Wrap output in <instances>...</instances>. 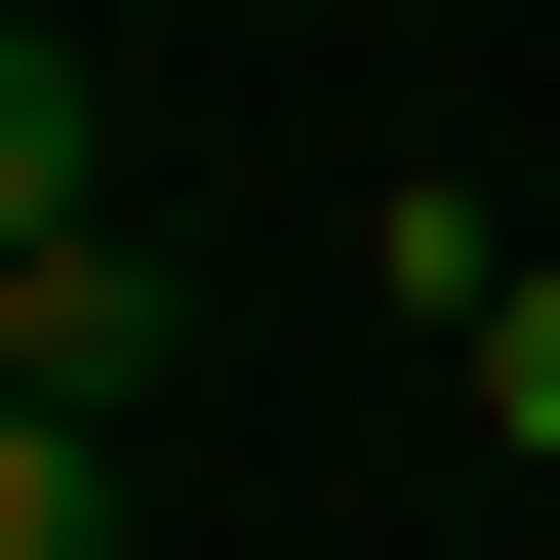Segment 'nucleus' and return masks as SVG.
<instances>
[{
  "instance_id": "1",
  "label": "nucleus",
  "mask_w": 560,
  "mask_h": 560,
  "mask_svg": "<svg viewBox=\"0 0 560 560\" xmlns=\"http://www.w3.org/2000/svg\"><path fill=\"white\" fill-rule=\"evenodd\" d=\"M0 400H40V441H161L200 400V241H40L0 280Z\"/></svg>"
},
{
  "instance_id": "2",
  "label": "nucleus",
  "mask_w": 560,
  "mask_h": 560,
  "mask_svg": "<svg viewBox=\"0 0 560 560\" xmlns=\"http://www.w3.org/2000/svg\"><path fill=\"white\" fill-rule=\"evenodd\" d=\"M40 241H120V81H81V40H0V280H40Z\"/></svg>"
},
{
  "instance_id": "3",
  "label": "nucleus",
  "mask_w": 560,
  "mask_h": 560,
  "mask_svg": "<svg viewBox=\"0 0 560 560\" xmlns=\"http://www.w3.org/2000/svg\"><path fill=\"white\" fill-rule=\"evenodd\" d=\"M441 361H480V441H521V480H560V241H521V280H480Z\"/></svg>"
},
{
  "instance_id": "4",
  "label": "nucleus",
  "mask_w": 560,
  "mask_h": 560,
  "mask_svg": "<svg viewBox=\"0 0 560 560\" xmlns=\"http://www.w3.org/2000/svg\"><path fill=\"white\" fill-rule=\"evenodd\" d=\"M0 560H120V441H40V400H0Z\"/></svg>"
}]
</instances>
